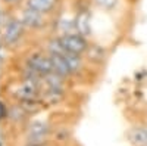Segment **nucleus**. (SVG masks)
<instances>
[{
  "label": "nucleus",
  "instance_id": "2",
  "mask_svg": "<svg viewBox=\"0 0 147 146\" xmlns=\"http://www.w3.org/2000/svg\"><path fill=\"white\" fill-rule=\"evenodd\" d=\"M12 12H13V15L19 19V22L25 27V30L28 33L38 34V33H41L50 27L52 16H49V15L35 12L32 9L25 7V6H19L18 9L12 10Z\"/></svg>",
  "mask_w": 147,
  "mask_h": 146
},
{
  "label": "nucleus",
  "instance_id": "6",
  "mask_svg": "<svg viewBox=\"0 0 147 146\" xmlns=\"http://www.w3.org/2000/svg\"><path fill=\"white\" fill-rule=\"evenodd\" d=\"M24 0H0V9L5 10H15L22 5Z\"/></svg>",
  "mask_w": 147,
  "mask_h": 146
},
{
  "label": "nucleus",
  "instance_id": "5",
  "mask_svg": "<svg viewBox=\"0 0 147 146\" xmlns=\"http://www.w3.org/2000/svg\"><path fill=\"white\" fill-rule=\"evenodd\" d=\"M91 5L105 14H115L121 6V0H90Z\"/></svg>",
  "mask_w": 147,
  "mask_h": 146
},
{
  "label": "nucleus",
  "instance_id": "3",
  "mask_svg": "<svg viewBox=\"0 0 147 146\" xmlns=\"http://www.w3.org/2000/svg\"><path fill=\"white\" fill-rule=\"evenodd\" d=\"M59 41L62 43L66 52L74 53V55H81V56L87 55V52L91 47L87 37L80 33H65L62 35H59Z\"/></svg>",
  "mask_w": 147,
  "mask_h": 146
},
{
  "label": "nucleus",
  "instance_id": "1",
  "mask_svg": "<svg viewBox=\"0 0 147 146\" xmlns=\"http://www.w3.org/2000/svg\"><path fill=\"white\" fill-rule=\"evenodd\" d=\"M28 34L30 33L13 15V12L2 9V14H0V47L6 49L7 52L18 49L21 47Z\"/></svg>",
  "mask_w": 147,
  "mask_h": 146
},
{
  "label": "nucleus",
  "instance_id": "4",
  "mask_svg": "<svg viewBox=\"0 0 147 146\" xmlns=\"http://www.w3.org/2000/svg\"><path fill=\"white\" fill-rule=\"evenodd\" d=\"M60 5H62V0H24L21 6H25L35 12H40V14L53 16L59 10Z\"/></svg>",
  "mask_w": 147,
  "mask_h": 146
}]
</instances>
